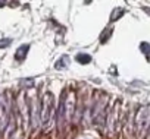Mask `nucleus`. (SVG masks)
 Returning <instances> with one entry per match:
<instances>
[{"label":"nucleus","instance_id":"5","mask_svg":"<svg viewBox=\"0 0 150 139\" xmlns=\"http://www.w3.org/2000/svg\"><path fill=\"white\" fill-rule=\"evenodd\" d=\"M68 117L66 113H65V101L62 98L60 101V105H59V110H57V122H59V126H63V119Z\"/></svg>","mask_w":150,"mask_h":139},{"label":"nucleus","instance_id":"10","mask_svg":"<svg viewBox=\"0 0 150 139\" xmlns=\"http://www.w3.org/2000/svg\"><path fill=\"white\" fill-rule=\"evenodd\" d=\"M110 34H112V29H109V28H108V29H106V32L100 35V41H102V44L108 41V38L110 37Z\"/></svg>","mask_w":150,"mask_h":139},{"label":"nucleus","instance_id":"7","mask_svg":"<svg viewBox=\"0 0 150 139\" xmlns=\"http://www.w3.org/2000/svg\"><path fill=\"white\" fill-rule=\"evenodd\" d=\"M124 13H125V9H124V8H116V9L112 12V15H110V21H112V22H113V21H118Z\"/></svg>","mask_w":150,"mask_h":139},{"label":"nucleus","instance_id":"3","mask_svg":"<svg viewBox=\"0 0 150 139\" xmlns=\"http://www.w3.org/2000/svg\"><path fill=\"white\" fill-rule=\"evenodd\" d=\"M28 50H30V44H22V45L16 50V53H15V60H16V61H24L25 57H27Z\"/></svg>","mask_w":150,"mask_h":139},{"label":"nucleus","instance_id":"11","mask_svg":"<svg viewBox=\"0 0 150 139\" xmlns=\"http://www.w3.org/2000/svg\"><path fill=\"white\" fill-rule=\"evenodd\" d=\"M143 10H144L147 15H150V8H147V6H143Z\"/></svg>","mask_w":150,"mask_h":139},{"label":"nucleus","instance_id":"6","mask_svg":"<svg viewBox=\"0 0 150 139\" xmlns=\"http://www.w3.org/2000/svg\"><path fill=\"white\" fill-rule=\"evenodd\" d=\"M75 60H77L78 63H81V64H87V63L91 61V56L87 54V53H78L77 56H75Z\"/></svg>","mask_w":150,"mask_h":139},{"label":"nucleus","instance_id":"4","mask_svg":"<svg viewBox=\"0 0 150 139\" xmlns=\"http://www.w3.org/2000/svg\"><path fill=\"white\" fill-rule=\"evenodd\" d=\"M68 64H69V56H68V54H63L60 59L56 60L54 69H57V71H63V69H66Z\"/></svg>","mask_w":150,"mask_h":139},{"label":"nucleus","instance_id":"8","mask_svg":"<svg viewBox=\"0 0 150 139\" xmlns=\"http://www.w3.org/2000/svg\"><path fill=\"white\" fill-rule=\"evenodd\" d=\"M140 50L143 51V54H144L147 59L150 57V44H149V43H141V44H140Z\"/></svg>","mask_w":150,"mask_h":139},{"label":"nucleus","instance_id":"12","mask_svg":"<svg viewBox=\"0 0 150 139\" xmlns=\"http://www.w3.org/2000/svg\"><path fill=\"white\" fill-rule=\"evenodd\" d=\"M5 5H6L5 2H0V6H5Z\"/></svg>","mask_w":150,"mask_h":139},{"label":"nucleus","instance_id":"2","mask_svg":"<svg viewBox=\"0 0 150 139\" xmlns=\"http://www.w3.org/2000/svg\"><path fill=\"white\" fill-rule=\"evenodd\" d=\"M149 108H144L141 113H138V117H137V129L140 130V133L144 132L146 126L150 123V117H149V113H147Z\"/></svg>","mask_w":150,"mask_h":139},{"label":"nucleus","instance_id":"1","mask_svg":"<svg viewBox=\"0 0 150 139\" xmlns=\"http://www.w3.org/2000/svg\"><path fill=\"white\" fill-rule=\"evenodd\" d=\"M54 111V97L52 92H46L43 97V108H41V123L43 126H47L53 117Z\"/></svg>","mask_w":150,"mask_h":139},{"label":"nucleus","instance_id":"9","mask_svg":"<svg viewBox=\"0 0 150 139\" xmlns=\"http://www.w3.org/2000/svg\"><path fill=\"white\" fill-rule=\"evenodd\" d=\"M12 44V38H3L0 40V48H6Z\"/></svg>","mask_w":150,"mask_h":139}]
</instances>
